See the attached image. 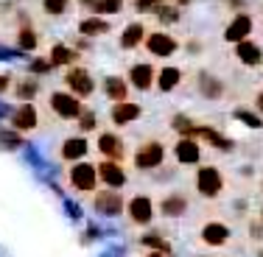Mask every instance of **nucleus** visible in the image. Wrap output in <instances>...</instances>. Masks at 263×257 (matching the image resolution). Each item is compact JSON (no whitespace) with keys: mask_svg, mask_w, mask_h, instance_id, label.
<instances>
[{"mask_svg":"<svg viewBox=\"0 0 263 257\" xmlns=\"http://www.w3.org/2000/svg\"><path fill=\"white\" fill-rule=\"evenodd\" d=\"M48 106H51V112L56 117H62V121H73V117H79L81 115V98L79 95H73L70 90H56L48 95Z\"/></svg>","mask_w":263,"mask_h":257,"instance_id":"1","label":"nucleus"},{"mask_svg":"<svg viewBox=\"0 0 263 257\" xmlns=\"http://www.w3.org/2000/svg\"><path fill=\"white\" fill-rule=\"evenodd\" d=\"M67 182H70V187H73V190H79V193H92V190H96V185H98L96 165H92V162L79 160L76 165L67 168Z\"/></svg>","mask_w":263,"mask_h":257,"instance_id":"2","label":"nucleus"},{"mask_svg":"<svg viewBox=\"0 0 263 257\" xmlns=\"http://www.w3.org/2000/svg\"><path fill=\"white\" fill-rule=\"evenodd\" d=\"M92 210L98 215H121L126 210V202L118 187H101V190H92Z\"/></svg>","mask_w":263,"mask_h":257,"instance_id":"3","label":"nucleus"},{"mask_svg":"<svg viewBox=\"0 0 263 257\" xmlns=\"http://www.w3.org/2000/svg\"><path fill=\"white\" fill-rule=\"evenodd\" d=\"M165 160V146L160 140H146L140 148L135 151V168L137 171H154L162 165Z\"/></svg>","mask_w":263,"mask_h":257,"instance_id":"4","label":"nucleus"},{"mask_svg":"<svg viewBox=\"0 0 263 257\" xmlns=\"http://www.w3.org/2000/svg\"><path fill=\"white\" fill-rule=\"evenodd\" d=\"M196 190L202 193L204 199H216L218 193L224 190V176L216 165H204L196 171Z\"/></svg>","mask_w":263,"mask_h":257,"instance_id":"5","label":"nucleus"},{"mask_svg":"<svg viewBox=\"0 0 263 257\" xmlns=\"http://www.w3.org/2000/svg\"><path fill=\"white\" fill-rule=\"evenodd\" d=\"M126 215L135 227H148L154 218V202L148 196H132L126 202Z\"/></svg>","mask_w":263,"mask_h":257,"instance_id":"6","label":"nucleus"},{"mask_svg":"<svg viewBox=\"0 0 263 257\" xmlns=\"http://www.w3.org/2000/svg\"><path fill=\"white\" fill-rule=\"evenodd\" d=\"M65 84H67V90L79 98L92 95V90H96V81H92L90 70H84V67H70V70L65 73Z\"/></svg>","mask_w":263,"mask_h":257,"instance_id":"7","label":"nucleus"},{"mask_svg":"<svg viewBox=\"0 0 263 257\" xmlns=\"http://www.w3.org/2000/svg\"><path fill=\"white\" fill-rule=\"evenodd\" d=\"M143 42H146L148 53L157 56V59H168V56H174L179 48V42L174 39L171 34H165V31H154V34H148Z\"/></svg>","mask_w":263,"mask_h":257,"instance_id":"8","label":"nucleus"},{"mask_svg":"<svg viewBox=\"0 0 263 257\" xmlns=\"http://www.w3.org/2000/svg\"><path fill=\"white\" fill-rule=\"evenodd\" d=\"M98 151H101L104 160H115V162H123V156H126V146H123L121 134H115V131H104L101 137H98Z\"/></svg>","mask_w":263,"mask_h":257,"instance_id":"9","label":"nucleus"},{"mask_svg":"<svg viewBox=\"0 0 263 257\" xmlns=\"http://www.w3.org/2000/svg\"><path fill=\"white\" fill-rule=\"evenodd\" d=\"M98 171V182H104L106 187H123L126 185V171L121 168V162L115 160H101L96 165Z\"/></svg>","mask_w":263,"mask_h":257,"instance_id":"10","label":"nucleus"},{"mask_svg":"<svg viewBox=\"0 0 263 257\" xmlns=\"http://www.w3.org/2000/svg\"><path fill=\"white\" fill-rule=\"evenodd\" d=\"M129 84L135 87V90L140 92H148L154 87V78H157V70H154L152 65H146V62H137V65L129 67Z\"/></svg>","mask_w":263,"mask_h":257,"instance_id":"11","label":"nucleus"},{"mask_svg":"<svg viewBox=\"0 0 263 257\" xmlns=\"http://www.w3.org/2000/svg\"><path fill=\"white\" fill-rule=\"evenodd\" d=\"M140 104H135V101H115L109 106V121L115 123V126H129L132 121H137L140 117Z\"/></svg>","mask_w":263,"mask_h":257,"instance_id":"12","label":"nucleus"},{"mask_svg":"<svg viewBox=\"0 0 263 257\" xmlns=\"http://www.w3.org/2000/svg\"><path fill=\"white\" fill-rule=\"evenodd\" d=\"M11 126H14L17 131H34L36 126H40V112H36V106L31 101L20 104L14 109V115H11Z\"/></svg>","mask_w":263,"mask_h":257,"instance_id":"13","label":"nucleus"},{"mask_svg":"<svg viewBox=\"0 0 263 257\" xmlns=\"http://www.w3.org/2000/svg\"><path fill=\"white\" fill-rule=\"evenodd\" d=\"M174 156H177L179 165H196L202 160V146H199L193 137H179L174 143Z\"/></svg>","mask_w":263,"mask_h":257,"instance_id":"14","label":"nucleus"},{"mask_svg":"<svg viewBox=\"0 0 263 257\" xmlns=\"http://www.w3.org/2000/svg\"><path fill=\"white\" fill-rule=\"evenodd\" d=\"M230 235H233V232H230V227L227 224H221V221H208L202 227V243L204 246H224V243L230 241Z\"/></svg>","mask_w":263,"mask_h":257,"instance_id":"15","label":"nucleus"},{"mask_svg":"<svg viewBox=\"0 0 263 257\" xmlns=\"http://www.w3.org/2000/svg\"><path fill=\"white\" fill-rule=\"evenodd\" d=\"M160 215L162 218H179L187 212V196H182V193H168V196L160 199L157 204Z\"/></svg>","mask_w":263,"mask_h":257,"instance_id":"16","label":"nucleus"},{"mask_svg":"<svg viewBox=\"0 0 263 257\" xmlns=\"http://www.w3.org/2000/svg\"><path fill=\"white\" fill-rule=\"evenodd\" d=\"M87 151H90V143H87L84 137H67V140L59 146V156H62L65 162H79V160H84Z\"/></svg>","mask_w":263,"mask_h":257,"instance_id":"17","label":"nucleus"},{"mask_svg":"<svg viewBox=\"0 0 263 257\" xmlns=\"http://www.w3.org/2000/svg\"><path fill=\"white\" fill-rule=\"evenodd\" d=\"M235 56H238V62H241V65H247V67H258L260 62H263L260 45L249 42V36H247V39H241V42H235Z\"/></svg>","mask_w":263,"mask_h":257,"instance_id":"18","label":"nucleus"},{"mask_svg":"<svg viewBox=\"0 0 263 257\" xmlns=\"http://www.w3.org/2000/svg\"><path fill=\"white\" fill-rule=\"evenodd\" d=\"M249 31H252V17L249 14H238L233 23L227 26V31H224V39L227 42H241L249 36Z\"/></svg>","mask_w":263,"mask_h":257,"instance_id":"19","label":"nucleus"},{"mask_svg":"<svg viewBox=\"0 0 263 257\" xmlns=\"http://www.w3.org/2000/svg\"><path fill=\"white\" fill-rule=\"evenodd\" d=\"M143 39H146V26H143V23H129V26L121 31V48L123 51H135L137 45H143Z\"/></svg>","mask_w":263,"mask_h":257,"instance_id":"20","label":"nucleus"},{"mask_svg":"<svg viewBox=\"0 0 263 257\" xmlns=\"http://www.w3.org/2000/svg\"><path fill=\"white\" fill-rule=\"evenodd\" d=\"M104 92H106V98H109L112 104H115V101H126V98H129V84L121 76H109L104 81Z\"/></svg>","mask_w":263,"mask_h":257,"instance_id":"21","label":"nucleus"},{"mask_svg":"<svg viewBox=\"0 0 263 257\" xmlns=\"http://www.w3.org/2000/svg\"><path fill=\"white\" fill-rule=\"evenodd\" d=\"M193 137H202V140H208L213 148H221V151H230V148H233V143H230L227 137L218 134V131L210 129V126H196L193 129Z\"/></svg>","mask_w":263,"mask_h":257,"instance_id":"22","label":"nucleus"},{"mask_svg":"<svg viewBox=\"0 0 263 257\" xmlns=\"http://www.w3.org/2000/svg\"><path fill=\"white\" fill-rule=\"evenodd\" d=\"M154 81H157L160 92H171L174 87H179V81H182V70H179V67H162Z\"/></svg>","mask_w":263,"mask_h":257,"instance_id":"23","label":"nucleus"},{"mask_svg":"<svg viewBox=\"0 0 263 257\" xmlns=\"http://www.w3.org/2000/svg\"><path fill=\"white\" fill-rule=\"evenodd\" d=\"M199 90H202V95H204V98L216 101V98H221L224 84H221L218 78H213L210 73H199Z\"/></svg>","mask_w":263,"mask_h":257,"instance_id":"24","label":"nucleus"},{"mask_svg":"<svg viewBox=\"0 0 263 257\" xmlns=\"http://www.w3.org/2000/svg\"><path fill=\"white\" fill-rule=\"evenodd\" d=\"M76 59H79V53L73 51V48H67V45H53L51 48V65L53 67H67Z\"/></svg>","mask_w":263,"mask_h":257,"instance_id":"25","label":"nucleus"},{"mask_svg":"<svg viewBox=\"0 0 263 257\" xmlns=\"http://www.w3.org/2000/svg\"><path fill=\"white\" fill-rule=\"evenodd\" d=\"M79 31L84 36H101V34L109 31V23H106L104 17H87V20L79 23Z\"/></svg>","mask_w":263,"mask_h":257,"instance_id":"26","label":"nucleus"},{"mask_svg":"<svg viewBox=\"0 0 263 257\" xmlns=\"http://www.w3.org/2000/svg\"><path fill=\"white\" fill-rule=\"evenodd\" d=\"M90 9L96 11V14H121L123 0H92Z\"/></svg>","mask_w":263,"mask_h":257,"instance_id":"27","label":"nucleus"},{"mask_svg":"<svg viewBox=\"0 0 263 257\" xmlns=\"http://www.w3.org/2000/svg\"><path fill=\"white\" fill-rule=\"evenodd\" d=\"M42 9L51 17H62V14L70 11V0H42Z\"/></svg>","mask_w":263,"mask_h":257,"instance_id":"28","label":"nucleus"},{"mask_svg":"<svg viewBox=\"0 0 263 257\" xmlns=\"http://www.w3.org/2000/svg\"><path fill=\"white\" fill-rule=\"evenodd\" d=\"M143 246L154 249V252H162V254H171V246H168L160 235H143Z\"/></svg>","mask_w":263,"mask_h":257,"instance_id":"29","label":"nucleus"},{"mask_svg":"<svg viewBox=\"0 0 263 257\" xmlns=\"http://www.w3.org/2000/svg\"><path fill=\"white\" fill-rule=\"evenodd\" d=\"M171 129H177L182 137H193V129H196V123H191V117L177 115V117L171 121Z\"/></svg>","mask_w":263,"mask_h":257,"instance_id":"30","label":"nucleus"},{"mask_svg":"<svg viewBox=\"0 0 263 257\" xmlns=\"http://www.w3.org/2000/svg\"><path fill=\"white\" fill-rule=\"evenodd\" d=\"M17 42H20L23 51H34V48H36V34H34V28H20Z\"/></svg>","mask_w":263,"mask_h":257,"instance_id":"31","label":"nucleus"},{"mask_svg":"<svg viewBox=\"0 0 263 257\" xmlns=\"http://www.w3.org/2000/svg\"><path fill=\"white\" fill-rule=\"evenodd\" d=\"M17 95H20V98H26V101H31V98L36 95V81H34V78L20 81V84H17Z\"/></svg>","mask_w":263,"mask_h":257,"instance_id":"32","label":"nucleus"},{"mask_svg":"<svg viewBox=\"0 0 263 257\" xmlns=\"http://www.w3.org/2000/svg\"><path fill=\"white\" fill-rule=\"evenodd\" d=\"M235 117L238 121H243L247 123V126H252V129H260L263 126V121L258 115H255V112H247V109H235Z\"/></svg>","mask_w":263,"mask_h":257,"instance_id":"33","label":"nucleus"},{"mask_svg":"<svg viewBox=\"0 0 263 257\" xmlns=\"http://www.w3.org/2000/svg\"><path fill=\"white\" fill-rule=\"evenodd\" d=\"M81 121H79V129L81 131H92V129H96L98 126V121H96V112H87V109H81Z\"/></svg>","mask_w":263,"mask_h":257,"instance_id":"34","label":"nucleus"},{"mask_svg":"<svg viewBox=\"0 0 263 257\" xmlns=\"http://www.w3.org/2000/svg\"><path fill=\"white\" fill-rule=\"evenodd\" d=\"M157 17L162 23H177L179 20V9H174V6H157Z\"/></svg>","mask_w":263,"mask_h":257,"instance_id":"35","label":"nucleus"},{"mask_svg":"<svg viewBox=\"0 0 263 257\" xmlns=\"http://www.w3.org/2000/svg\"><path fill=\"white\" fill-rule=\"evenodd\" d=\"M137 11H157V6H162V0H135Z\"/></svg>","mask_w":263,"mask_h":257,"instance_id":"36","label":"nucleus"},{"mask_svg":"<svg viewBox=\"0 0 263 257\" xmlns=\"http://www.w3.org/2000/svg\"><path fill=\"white\" fill-rule=\"evenodd\" d=\"M51 67H53V65H51V59H48V62H45V59H36L34 65H31V73H48Z\"/></svg>","mask_w":263,"mask_h":257,"instance_id":"37","label":"nucleus"},{"mask_svg":"<svg viewBox=\"0 0 263 257\" xmlns=\"http://www.w3.org/2000/svg\"><path fill=\"white\" fill-rule=\"evenodd\" d=\"M255 106H258V112L263 115V90L258 92V98H255Z\"/></svg>","mask_w":263,"mask_h":257,"instance_id":"38","label":"nucleus"},{"mask_svg":"<svg viewBox=\"0 0 263 257\" xmlns=\"http://www.w3.org/2000/svg\"><path fill=\"white\" fill-rule=\"evenodd\" d=\"M11 81H9V76H0V92H6V87H9Z\"/></svg>","mask_w":263,"mask_h":257,"instance_id":"39","label":"nucleus"},{"mask_svg":"<svg viewBox=\"0 0 263 257\" xmlns=\"http://www.w3.org/2000/svg\"><path fill=\"white\" fill-rule=\"evenodd\" d=\"M146 257H168V254H162V252H160V254H157V252H148Z\"/></svg>","mask_w":263,"mask_h":257,"instance_id":"40","label":"nucleus"},{"mask_svg":"<svg viewBox=\"0 0 263 257\" xmlns=\"http://www.w3.org/2000/svg\"><path fill=\"white\" fill-rule=\"evenodd\" d=\"M81 3H84V6H92V0H81Z\"/></svg>","mask_w":263,"mask_h":257,"instance_id":"41","label":"nucleus"},{"mask_svg":"<svg viewBox=\"0 0 263 257\" xmlns=\"http://www.w3.org/2000/svg\"><path fill=\"white\" fill-rule=\"evenodd\" d=\"M260 224H263V207H260Z\"/></svg>","mask_w":263,"mask_h":257,"instance_id":"42","label":"nucleus"},{"mask_svg":"<svg viewBox=\"0 0 263 257\" xmlns=\"http://www.w3.org/2000/svg\"><path fill=\"white\" fill-rule=\"evenodd\" d=\"M258 257H263V252H260V254H258Z\"/></svg>","mask_w":263,"mask_h":257,"instance_id":"43","label":"nucleus"}]
</instances>
